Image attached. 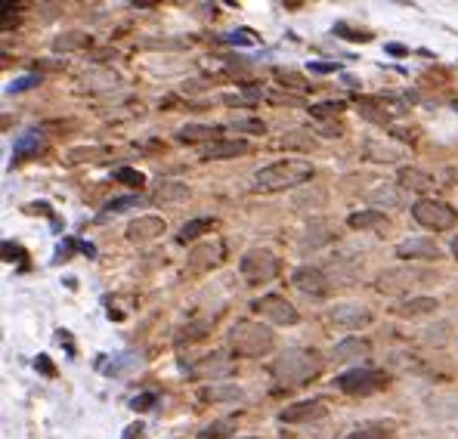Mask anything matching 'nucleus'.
<instances>
[{
  "label": "nucleus",
  "mask_w": 458,
  "mask_h": 439,
  "mask_svg": "<svg viewBox=\"0 0 458 439\" xmlns=\"http://www.w3.org/2000/svg\"><path fill=\"white\" fill-rule=\"evenodd\" d=\"M291 285L298 288V291H304V294L325 297L329 294V288H331V279L325 276V269H319V266H300V269H294Z\"/></svg>",
  "instance_id": "obj_9"
},
{
  "label": "nucleus",
  "mask_w": 458,
  "mask_h": 439,
  "mask_svg": "<svg viewBox=\"0 0 458 439\" xmlns=\"http://www.w3.org/2000/svg\"><path fill=\"white\" fill-rule=\"evenodd\" d=\"M220 133H223L220 124H186V127L177 130V139H180V143H201V139L217 143Z\"/></svg>",
  "instance_id": "obj_17"
},
{
  "label": "nucleus",
  "mask_w": 458,
  "mask_h": 439,
  "mask_svg": "<svg viewBox=\"0 0 458 439\" xmlns=\"http://www.w3.org/2000/svg\"><path fill=\"white\" fill-rule=\"evenodd\" d=\"M366 155H369V161H378V164L402 161V152H393V148H387V146H375V143H366Z\"/></svg>",
  "instance_id": "obj_28"
},
{
  "label": "nucleus",
  "mask_w": 458,
  "mask_h": 439,
  "mask_svg": "<svg viewBox=\"0 0 458 439\" xmlns=\"http://www.w3.org/2000/svg\"><path fill=\"white\" fill-rule=\"evenodd\" d=\"M369 350H371L369 341H360V337H344L341 343H335L331 359H335V362H347V359H366Z\"/></svg>",
  "instance_id": "obj_18"
},
{
  "label": "nucleus",
  "mask_w": 458,
  "mask_h": 439,
  "mask_svg": "<svg viewBox=\"0 0 458 439\" xmlns=\"http://www.w3.org/2000/svg\"><path fill=\"white\" fill-rule=\"evenodd\" d=\"M412 217H415L418 226H424V229L443 232V229H452L455 226L458 210H452L446 201H437V198H418L412 205Z\"/></svg>",
  "instance_id": "obj_5"
},
{
  "label": "nucleus",
  "mask_w": 458,
  "mask_h": 439,
  "mask_svg": "<svg viewBox=\"0 0 458 439\" xmlns=\"http://www.w3.org/2000/svg\"><path fill=\"white\" fill-rule=\"evenodd\" d=\"M344 439H397V430H393V424L375 421V424H362V427L350 430Z\"/></svg>",
  "instance_id": "obj_22"
},
{
  "label": "nucleus",
  "mask_w": 458,
  "mask_h": 439,
  "mask_svg": "<svg viewBox=\"0 0 458 439\" xmlns=\"http://www.w3.org/2000/svg\"><path fill=\"white\" fill-rule=\"evenodd\" d=\"M238 272L251 281V285H263V281H273L279 276V257L269 254L267 248H254L245 250L242 260H238Z\"/></svg>",
  "instance_id": "obj_6"
},
{
  "label": "nucleus",
  "mask_w": 458,
  "mask_h": 439,
  "mask_svg": "<svg viewBox=\"0 0 458 439\" xmlns=\"http://www.w3.org/2000/svg\"><path fill=\"white\" fill-rule=\"evenodd\" d=\"M245 439H254V436H245Z\"/></svg>",
  "instance_id": "obj_46"
},
{
  "label": "nucleus",
  "mask_w": 458,
  "mask_h": 439,
  "mask_svg": "<svg viewBox=\"0 0 458 439\" xmlns=\"http://www.w3.org/2000/svg\"><path fill=\"white\" fill-rule=\"evenodd\" d=\"M227 44H257V37H254V31H248V28H238V31H232V34L223 37Z\"/></svg>",
  "instance_id": "obj_38"
},
{
  "label": "nucleus",
  "mask_w": 458,
  "mask_h": 439,
  "mask_svg": "<svg viewBox=\"0 0 458 439\" xmlns=\"http://www.w3.org/2000/svg\"><path fill=\"white\" fill-rule=\"evenodd\" d=\"M115 179H118V183H127V186H136V189H139V186H146V177L143 174H139V170H134V167H118V170H115V174H112Z\"/></svg>",
  "instance_id": "obj_35"
},
{
  "label": "nucleus",
  "mask_w": 458,
  "mask_h": 439,
  "mask_svg": "<svg viewBox=\"0 0 458 439\" xmlns=\"http://www.w3.org/2000/svg\"><path fill=\"white\" fill-rule=\"evenodd\" d=\"M238 396H242V390H238L236 383H227V387L211 383V387L201 390V399H211V402H217V399H238Z\"/></svg>",
  "instance_id": "obj_30"
},
{
  "label": "nucleus",
  "mask_w": 458,
  "mask_h": 439,
  "mask_svg": "<svg viewBox=\"0 0 458 439\" xmlns=\"http://www.w3.org/2000/svg\"><path fill=\"white\" fill-rule=\"evenodd\" d=\"M310 112H313V117H335L344 112V103H319L310 108Z\"/></svg>",
  "instance_id": "obj_36"
},
{
  "label": "nucleus",
  "mask_w": 458,
  "mask_h": 439,
  "mask_svg": "<svg viewBox=\"0 0 458 439\" xmlns=\"http://www.w3.org/2000/svg\"><path fill=\"white\" fill-rule=\"evenodd\" d=\"M155 402H158V396H155V393H143V396H134L130 409H134V412H149Z\"/></svg>",
  "instance_id": "obj_39"
},
{
  "label": "nucleus",
  "mask_w": 458,
  "mask_h": 439,
  "mask_svg": "<svg viewBox=\"0 0 458 439\" xmlns=\"http://www.w3.org/2000/svg\"><path fill=\"white\" fill-rule=\"evenodd\" d=\"M313 146H316V139L310 130H288L279 139V148H313Z\"/></svg>",
  "instance_id": "obj_27"
},
{
  "label": "nucleus",
  "mask_w": 458,
  "mask_h": 439,
  "mask_svg": "<svg viewBox=\"0 0 458 439\" xmlns=\"http://www.w3.org/2000/svg\"><path fill=\"white\" fill-rule=\"evenodd\" d=\"M192 269H205V266H217L223 260V245L220 241H214V245H201L192 250Z\"/></svg>",
  "instance_id": "obj_21"
},
{
  "label": "nucleus",
  "mask_w": 458,
  "mask_h": 439,
  "mask_svg": "<svg viewBox=\"0 0 458 439\" xmlns=\"http://www.w3.org/2000/svg\"><path fill=\"white\" fill-rule=\"evenodd\" d=\"M366 198L371 201V205H381V208H397V205H402V195L393 189V186H378V189H371Z\"/></svg>",
  "instance_id": "obj_26"
},
{
  "label": "nucleus",
  "mask_w": 458,
  "mask_h": 439,
  "mask_svg": "<svg viewBox=\"0 0 458 439\" xmlns=\"http://www.w3.org/2000/svg\"><path fill=\"white\" fill-rule=\"evenodd\" d=\"M165 229H167V223L161 217H155V214L136 217L134 223L127 226V241L143 245V241H152V238H158V235H165Z\"/></svg>",
  "instance_id": "obj_12"
},
{
  "label": "nucleus",
  "mask_w": 458,
  "mask_h": 439,
  "mask_svg": "<svg viewBox=\"0 0 458 439\" xmlns=\"http://www.w3.org/2000/svg\"><path fill=\"white\" fill-rule=\"evenodd\" d=\"M452 254H455V260H458V235L452 238Z\"/></svg>",
  "instance_id": "obj_45"
},
{
  "label": "nucleus",
  "mask_w": 458,
  "mask_h": 439,
  "mask_svg": "<svg viewBox=\"0 0 458 439\" xmlns=\"http://www.w3.org/2000/svg\"><path fill=\"white\" fill-rule=\"evenodd\" d=\"M335 238V226L329 223V220H310L307 223V232H304V238H300V250H316V248H322V245H329V241Z\"/></svg>",
  "instance_id": "obj_15"
},
{
  "label": "nucleus",
  "mask_w": 458,
  "mask_h": 439,
  "mask_svg": "<svg viewBox=\"0 0 458 439\" xmlns=\"http://www.w3.org/2000/svg\"><path fill=\"white\" fill-rule=\"evenodd\" d=\"M189 374L192 378H211V381H217V378H227V374H232V359H227L223 352H211V356H201L196 365L189 368Z\"/></svg>",
  "instance_id": "obj_13"
},
{
  "label": "nucleus",
  "mask_w": 458,
  "mask_h": 439,
  "mask_svg": "<svg viewBox=\"0 0 458 439\" xmlns=\"http://www.w3.org/2000/svg\"><path fill=\"white\" fill-rule=\"evenodd\" d=\"M338 390L347 396H371L378 393V390H387V383H390V374L381 371V368H350V371L338 374L335 378Z\"/></svg>",
  "instance_id": "obj_4"
},
{
  "label": "nucleus",
  "mask_w": 458,
  "mask_h": 439,
  "mask_svg": "<svg viewBox=\"0 0 458 439\" xmlns=\"http://www.w3.org/2000/svg\"><path fill=\"white\" fill-rule=\"evenodd\" d=\"M248 143L245 139H217V143L201 146V158L205 161H220V158H236V155H245Z\"/></svg>",
  "instance_id": "obj_16"
},
{
  "label": "nucleus",
  "mask_w": 458,
  "mask_h": 439,
  "mask_svg": "<svg viewBox=\"0 0 458 439\" xmlns=\"http://www.w3.org/2000/svg\"><path fill=\"white\" fill-rule=\"evenodd\" d=\"M139 433H143V424L136 421V424H130L127 430H124V439H139Z\"/></svg>",
  "instance_id": "obj_44"
},
{
  "label": "nucleus",
  "mask_w": 458,
  "mask_h": 439,
  "mask_svg": "<svg viewBox=\"0 0 458 439\" xmlns=\"http://www.w3.org/2000/svg\"><path fill=\"white\" fill-rule=\"evenodd\" d=\"M41 148H44L41 133H25V136H19L13 146V164H19L22 158H28V155H37Z\"/></svg>",
  "instance_id": "obj_24"
},
{
  "label": "nucleus",
  "mask_w": 458,
  "mask_h": 439,
  "mask_svg": "<svg viewBox=\"0 0 458 439\" xmlns=\"http://www.w3.org/2000/svg\"><path fill=\"white\" fill-rule=\"evenodd\" d=\"M400 183L402 189H428V186H433V179L428 174H418V170H402Z\"/></svg>",
  "instance_id": "obj_31"
},
{
  "label": "nucleus",
  "mask_w": 458,
  "mask_h": 439,
  "mask_svg": "<svg viewBox=\"0 0 458 439\" xmlns=\"http://www.w3.org/2000/svg\"><path fill=\"white\" fill-rule=\"evenodd\" d=\"M347 223L353 229H387V217L381 210H356V214L347 217Z\"/></svg>",
  "instance_id": "obj_23"
},
{
  "label": "nucleus",
  "mask_w": 458,
  "mask_h": 439,
  "mask_svg": "<svg viewBox=\"0 0 458 439\" xmlns=\"http://www.w3.org/2000/svg\"><path fill=\"white\" fill-rule=\"evenodd\" d=\"M325 359L319 350H307V347H291L285 350L279 359H273V365H269V371H273V378L279 383H285V387H300V383L313 381L316 374L322 371Z\"/></svg>",
  "instance_id": "obj_1"
},
{
  "label": "nucleus",
  "mask_w": 458,
  "mask_h": 439,
  "mask_svg": "<svg viewBox=\"0 0 458 439\" xmlns=\"http://www.w3.org/2000/svg\"><path fill=\"white\" fill-rule=\"evenodd\" d=\"M183 198H189V186L177 183V179H161V183L152 189V201H158V205H167V201H183Z\"/></svg>",
  "instance_id": "obj_20"
},
{
  "label": "nucleus",
  "mask_w": 458,
  "mask_h": 439,
  "mask_svg": "<svg viewBox=\"0 0 458 439\" xmlns=\"http://www.w3.org/2000/svg\"><path fill=\"white\" fill-rule=\"evenodd\" d=\"M227 341H229L232 352H238V356H245V359L267 356V352L276 347V334L269 331L267 325L248 322V319H242V322H236V325L229 328Z\"/></svg>",
  "instance_id": "obj_3"
},
{
  "label": "nucleus",
  "mask_w": 458,
  "mask_h": 439,
  "mask_svg": "<svg viewBox=\"0 0 458 439\" xmlns=\"http://www.w3.org/2000/svg\"><path fill=\"white\" fill-rule=\"evenodd\" d=\"M84 44H87V37H84L81 31H68V34H59L56 41H53V50H56V53H68V50H81Z\"/></svg>",
  "instance_id": "obj_29"
},
{
  "label": "nucleus",
  "mask_w": 458,
  "mask_h": 439,
  "mask_svg": "<svg viewBox=\"0 0 458 439\" xmlns=\"http://www.w3.org/2000/svg\"><path fill=\"white\" fill-rule=\"evenodd\" d=\"M227 430H232V421L229 418L214 421V424H208L205 430H201L198 439H223V436H227Z\"/></svg>",
  "instance_id": "obj_34"
},
{
  "label": "nucleus",
  "mask_w": 458,
  "mask_h": 439,
  "mask_svg": "<svg viewBox=\"0 0 458 439\" xmlns=\"http://www.w3.org/2000/svg\"><path fill=\"white\" fill-rule=\"evenodd\" d=\"M232 130H245V133H263L267 127H263V121H232L229 124Z\"/></svg>",
  "instance_id": "obj_41"
},
{
  "label": "nucleus",
  "mask_w": 458,
  "mask_h": 439,
  "mask_svg": "<svg viewBox=\"0 0 458 439\" xmlns=\"http://www.w3.org/2000/svg\"><path fill=\"white\" fill-rule=\"evenodd\" d=\"M41 371L46 374V378H53V365H50V356H37V362H34Z\"/></svg>",
  "instance_id": "obj_43"
},
{
  "label": "nucleus",
  "mask_w": 458,
  "mask_h": 439,
  "mask_svg": "<svg viewBox=\"0 0 458 439\" xmlns=\"http://www.w3.org/2000/svg\"><path fill=\"white\" fill-rule=\"evenodd\" d=\"M329 409H325L322 399H304V402H294L288 409L279 412L282 424H307V421H322Z\"/></svg>",
  "instance_id": "obj_11"
},
{
  "label": "nucleus",
  "mask_w": 458,
  "mask_h": 439,
  "mask_svg": "<svg viewBox=\"0 0 458 439\" xmlns=\"http://www.w3.org/2000/svg\"><path fill=\"white\" fill-rule=\"evenodd\" d=\"M211 229H214V220H208V217L189 220V223H183V229H180V235H177V241H180V245H186V241H196L198 235H205V232H211Z\"/></svg>",
  "instance_id": "obj_25"
},
{
  "label": "nucleus",
  "mask_w": 458,
  "mask_h": 439,
  "mask_svg": "<svg viewBox=\"0 0 458 439\" xmlns=\"http://www.w3.org/2000/svg\"><path fill=\"white\" fill-rule=\"evenodd\" d=\"M338 62H310V72H319V75H329V72H338Z\"/></svg>",
  "instance_id": "obj_42"
},
{
  "label": "nucleus",
  "mask_w": 458,
  "mask_h": 439,
  "mask_svg": "<svg viewBox=\"0 0 458 439\" xmlns=\"http://www.w3.org/2000/svg\"><path fill=\"white\" fill-rule=\"evenodd\" d=\"M205 331H211V322H192V325L180 328L177 343H192V341H198V337H205Z\"/></svg>",
  "instance_id": "obj_32"
},
{
  "label": "nucleus",
  "mask_w": 458,
  "mask_h": 439,
  "mask_svg": "<svg viewBox=\"0 0 458 439\" xmlns=\"http://www.w3.org/2000/svg\"><path fill=\"white\" fill-rule=\"evenodd\" d=\"M139 205H143V198H139V195H121V198H112V201H108L103 210H106V214H118V210L139 208Z\"/></svg>",
  "instance_id": "obj_33"
},
{
  "label": "nucleus",
  "mask_w": 458,
  "mask_h": 439,
  "mask_svg": "<svg viewBox=\"0 0 458 439\" xmlns=\"http://www.w3.org/2000/svg\"><path fill=\"white\" fill-rule=\"evenodd\" d=\"M41 84V75H28V77H15V81H10V87H6V93H22L28 87H37Z\"/></svg>",
  "instance_id": "obj_37"
},
{
  "label": "nucleus",
  "mask_w": 458,
  "mask_h": 439,
  "mask_svg": "<svg viewBox=\"0 0 458 439\" xmlns=\"http://www.w3.org/2000/svg\"><path fill=\"white\" fill-rule=\"evenodd\" d=\"M335 31H338V34H350V41H371V34H369V31H356V28L347 25V22H341V25H335Z\"/></svg>",
  "instance_id": "obj_40"
},
{
  "label": "nucleus",
  "mask_w": 458,
  "mask_h": 439,
  "mask_svg": "<svg viewBox=\"0 0 458 439\" xmlns=\"http://www.w3.org/2000/svg\"><path fill=\"white\" fill-rule=\"evenodd\" d=\"M251 310H257L263 319H269V322H276V325H298V319H300L294 303L285 300L282 294H263L251 303Z\"/></svg>",
  "instance_id": "obj_7"
},
{
  "label": "nucleus",
  "mask_w": 458,
  "mask_h": 439,
  "mask_svg": "<svg viewBox=\"0 0 458 439\" xmlns=\"http://www.w3.org/2000/svg\"><path fill=\"white\" fill-rule=\"evenodd\" d=\"M440 303L433 300V297H409V300H402L397 310V316L400 319H421V316H428V312H433Z\"/></svg>",
  "instance_id": "obj_19"
},
{
  "label": "nucleus",
  "mask_w": 458,
  "mask_h": 439,
  "mask_svg": "<svg viewBox=\"0 0 458 439\" xmlns=\"http://www.w3.org/2000/svg\"><path fill=\"white\" fill-rule=\"evenodd\" d=\"M428 276L418 269H406V266H400V269H387L378 276V291L381 294H402L409 291V288H415L418 281H424Z\"/></svg>",
  "instance_id": "obj_8"
},
{
  "label": "nucleus",
  "mask_w": 458,
  "mask_h": 439,
  "mask_svg": "<svg viewBox=\"0 0 458 439\" xmlns=\"http://www.w3.org/2000/svg\"><path fill=\"white\" fill-rule=\"evenodd\" d=\"M329 322L338 328H347V331H360L371 322L369 307H360V303H338L335 310L329 312Z\"/></svg>",
  "instance_id": "obj_10"
},
{
  "label": "nucleus",
  "mask_w": 458,
  "mask_h": 439,
  "mask_svg": "<svg viewBox=\"0 0 458 439\" xmlns=\"http://www.w3.org/2000/svg\"><path fill=\"white\" fill-rule=\"evenodd\" d=\"M313 164L310 161H276L269 167H260L254 174V189L260 192H279V189H294V186H304L307 179H313Z\"/></svg>",
  "instance_id": "obj_2"
},
{
  "label": "nucleus",
  "mask_w": 458,
  "mask_h": 439,
  "mask_svg": "<svg viewBox=\"0 0 458 439\" xmlns=\"http://www.w3.org/2000/svg\"><path fill=\"white\" fill-rule=\"evenodd\" d=\"M400 260H440V248L431 238H409L397 245Z\"/></svg>",
  "instance_id": "obj_14"
}]
</instances>
